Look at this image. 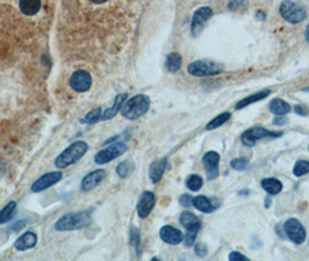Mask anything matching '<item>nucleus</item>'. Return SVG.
Here are the masks:
<instances>
[{"label":"nucleus","mask_w":309,"mask_h":261,"mask_svg":"<svg viewBox=\"0 0 309 261\" xmlns=\"http://www.w3.org/2000/svg\"><path fill=\"white\" fill-rule=\"evenodd\" d=\"M150 107V99L145 94L135 95L121 108V114L125 119L128 120H136L146 114Z\"/></svg>","instance_id":"f257e3e1"},{"label":"nucleus","mask_w":309,"mask_h":261,"mask_svg":"<svg viewBox=\"0 0 309 261\" xmlns=\"http://www.w3.org/2000/svg\"><path fill=\"white\" fill-rule=\"evenodd\" d=\"M89 146L85 142L78 141L71 144L69 147H67L62 154H60L55 160L56 167L58 168H65L70 165L77 163L83 156L86 154Z\"/></svg>","instance_id":"f03ea898"},{"label":"nucleus","mask_w":309,"mask_h":261,"mask_svg":"<svg viewBox=\"0 0 309 261\" xmlns=\"http://www.w3.org/2000/svg\"><path fill=\"white\" fill-rule=\"evenodd\" d=\"M91 223V216L89 212H69L60 217L55 224L57 231H72V230L81 229Z\"/></svg>","instance_id":"7ed1b4c3"},{"label":"nucleus","mask_w":309,"mask_h":261,"mask_svg":"<svg viewBox=\"0 0 309 261\" xmlns=\"http://www.w3.org/2000/svg\"><path fill=\"white\" fill-rule=\"evenodd\" d=\"M223 71V67L212 60H195L187 67V72L193 77H213Z\"/></svg>","instance_id":"20e7f679"},{"label":"nucleus","mask_w":309,"mask_h":261,"mask_svg":"<svg viewBox=\"0 0 309 261\" xmlns=\"http://www.w3.org/2000/svg\"><path fill=\"white\" fill-rule=\"evenodd\" d=\"M279 11L280 15L290 24H300L307 19L306 10L292 0H284Z\"/></svg>","instance_id":"39448f33"},{"label":"nucleus","mask_w":309,"mask_h":261,"mask_svg":"<svg viewBox=\"0 0 309 261\" xmlns=\"http://www.w3.org/2000/svg\"><path fill=\"white\" fill-rule=\"evenodd\" d=\"M127 151V145L122 142H117L115 144L106 147L101 151H99L94 157V162L98 165H104L112 162L117 157L122 156Z\"/></svg>","instance_id":"423d86ee"},{"label":"nucleus","mask_w":309,"mask_h":261,"mask_svg":"<svg viewBox=\"0 0 309 261\" xmlns=\"http://www.w3.org/2000/svg\"><path fill=\"white\" fill-rule=\"evenodd\" d=\"M281 136V133H273L270 130L262 128V127H254L245 130L242 134V143L246 146H254L257 141L267 137H279Z\"/></svg>","instance_id":"0eeeda50"},{"label":"nucleus","mask_w":309,"mask_h":261,"mask_svg":"<svg viewBox=\"0 0 309 261\" xmlns=\"http://www.w3.org/2000/svg\"><path fill=\"white\" fill-rule=\"evenodd\" d=\"M285 233L292 242L295 244H302L306 241V230L297 219H290L284 225Z\"/></svg>","instance_id":"6e6552de"},{"label":"nucleus","mask_w":309,"mask_h":261,"mask_svg":"<svg viewBox=\"0 0 309 261\" xmlns=\"http://www.w3.org/2000/svg\"><path fill=\"white\" fill-rule=\"evenodd\" d=\"M70 86L76 92L84 93L92 86V77L84 70H78V71L73 72L70 78Z\"/></svg>","instance_id":"1a4fd4ad"},{"label":"nucleus","mask_w":309,"mask_h":261,"mask_svg":"<svg viewBox=\"0 0 309 261\" xmlns=\"http://www.w3.org/2000/svg\"><path fill=\"white\" fill-rule=\"evenodd\" d=\"M213 15V11L211 7H201L194 13L192 25H191V32H192L193 36H198L201 33L202 28L208 20L211 19Z\"/></svg>","instance_id":"9d476101"},{"label":"nucleus","mask_w":309,"mask_h":261,"mask_svg":"<svg viewBox=\"0 0 309 261\" xmlns=\"http://www.w3.org/2000/svg\"><path fill=\"white\" fill-rule=\"evenodd\" d=\"M202 163L206 167L207 178L210 180H214L219 177V164H220V155L215 151H210L203 156Z\"/></svg>","instance_id":"9b49d317"},{"label":"nucleus","mask_w":309,"mask_h":261,"mask_svg":"<svg viewBox=\"0 0 309 261\" xmlns=\"http://www.w3.org/2000/svg\"><path fill=\"white\" fill-rule=\"evenodd\" d=\"M62 177H63L62 172L47 173L41 178H38V179L34 182L32 186V190L34 193H38V191H42L47 188H49V187L54 186L55 184H57L58 181H60Z\"/></svg>","instance_id":"f8f14e48"},{"label":"nucleus","mask_w":309,"mask_h":261,"mask_svg":"<svg viewBox=\"0 0 309 261\" xmlns=\"http://www.w3.org/2000/svg\"><path fill=\"white\" fill-rule=\"evenodd\" d=\"M155 194L152 191H145L141 195L140 201L137 204V214L141 219H147L150 215V212L155 207Z\"/></svg>","instance_id":"ddd939ff"},{"label":"nucleus","mask_w":309,"mask_h":261,"mask_svg":"<svg viewBox=\"0 0 309 261\" xmlns=\"http://www.w3.org/2000/svg\"><path fill=\"white\" fill-rule=\"evenodd\" d=\"M159 237L164 243L170 244V245H178L184 239V236H182L179 230L173 228L171 225L163 226L159 231Z\"/></svg>","instance_id":"4468645a"},{"label":"nucleus","mask_w":309,"mask_h":261,"mask_svg":"<svg viewBox=\"0 0 309 261\" xmlns=\"http://www.w3.org/2000/svg\"><path fill=\"white\" fill-rule=\"evenodd\" d=\"M106 173L104 169H97V171H93L92 173H90L86 176L84 179L81 181V189L84 191H89L92 190L95 187L99 186L100 182L104 180Z\"/></svg>","instance_id":"2eb2a0df"},{"label":"nucleus","mask_w":309,"mask_h":261,"mask_svg":"<svg viewBox=\"0 0 309 261\" xmlns=\"http://www.w3.org/2000/svg\"><path fill=\"white\" fill-rule=\"evenodd\" d=\"M167 166H168V158L158 159L150 165L149 177L154 184H157V182L162 179L165 169H167Z\"/></svg>","instance_id":"dca6fc26"},{"label":"nucleus","mask_w":309,"mask_h":261,"mask_svg":"<svg viewBox=\"0 0 309 261\" xmlns=\"http://www.w3.org/2000/svg\"><path fill=\"white\" fill-rule=\"evenodd\" d=\"M37 243V236L34 232H26L23 236L16 239L14 244L15 249L18 251H26L33 249Z\"/></svg>","instance_id":"f3484780"},{"label":"nucleus","mask_w":309,"mask_h":261,"mask_svg":"<svg viewBox=\"0 0 309 261\" xmlns=\"http://www.w3.org/2000/svg\"><path fill=\"white\" fill-rule=\"evenodd\" d=\"M127 98H128L127 93H122V94L116 95V98L114 100V104H113L112 108H108L107 111L104 112L101 121H107V120L113 119V117H114L117 114V113L121 111V108H122V106L125 104Z\"/></svg>","instance_id":"a211bd4d"},{"label":"nucleus","mask_w":309,"mask_h":261,"mask_svg":"<svg viewBox=\"0 0 309 261\" xmlns=\"http://www.w3.org/2000/svg\"><path fill=\"white\" fill-rule=\"evenodd\" d=\"M179 222L186 230H197V231H199L200 228H201V222L193 212L190 211L182 212L179 217Z\"/></svg>","instance_id":"6ab92c4d"},{"label":"nucleus","mask_w":309,"mask_h":261,"mask_svg":"<svg viewBox=\"0 0 309 261\" xmlns=\"http://www.w3.org/2000/svg\"><path fill=\"white\" fill-rule=\"evenodd\" d=\"M19 7L24 14L28 16L35 15L41 8V0H20Z\"/></svg>","instance_id":"aec40b11"},{"label":"nucleus","mask_w":309,"mask_h":261,"mask_svg":"<svg viewBox=\"0 0 309 261\" xmlns=\"http://www.w3.org/2000/svg\"><path fill=\"white\" fill-rule=\"evenodd\" d=\"M270 93H271V91H270V90H265V91H262V92L251 94V95H249V97H246L245 99H243L239 102H237L236 110H242V108L249 106V104H251V103H255L257 101H260V100H263V99H265L266 97H269Z\"/></svg>","instance_id":"412c9836"},{"label":"nucleus","mask_w":309,"mask_h":261,"mask_svg":"<svg viewBox=\"0 0 309 261\" xmlns=\"http://www.w3.org/2000/svg\"><path fill=\"white\" fill-rule=\"evenodd\" d=\"M193 207L195 209H198L199 211L201 212H206V214H210V212L215 210V207L213 206L211 200L207 199L203 195H199L197 198H193Z\"/></svg>","instance_id":"4be33fe9"},{"label":"nucleus","mask_w":309,"mask_h":261,"mask_svg":"<svg viewBox=\"0 0 309 261\" xmlns=\"http://www.w3.org/2000/svg\"><path fill=\"white\" fill-rule=\"evenodd\" d=\"M270 111L276 115H286L291 112V106L281 99H273L270 103Z\"/></svg>","instance_id":"5701e85b"},{"label":"nucleus","mask_w":309,"mask_h":261,"mask_svg":"<svg viewBox=\"0 0 309 261\" xmlns=\"http://www.w3.org/2000/svg\"><path fill=\"white\" fill-rule=\"evenodd\" d=\"M262 187L270 195H277L281 191L282 184L274 178H269V179H264L262 181Z\"/></svg>","instance_id":"b1692460"},{"label":"nucleus","mask_w":309,"mask_h":261,"mask_svg":"<svg viewBox=\"0 0 309 261\" xmlns=\"http://www.w3.org/2000/svg\"><path fill=\"white\" fill-rule=\"evenodd\" d=\"M165 67L169 70L170 72L175 73L181 67V56L177 52H172V54H169L167 57V62H165Z\"/></svg>","instance_id":"393cba45"},{"label":"nucleus","mask_w":309,"mask_h":261,"mask_svg":"<svg viewBox=\"0 0 309 261\" xmlns=\"http://www.w3.org/2000/svg\"><path fill=\"white\" fill-rule=\"evenodd\" d=\"M230 117H232V114H230L229 112L222 113V114L217 115L212 121H210V123L206 125V130H215L216 128L221 127V125H223L225 123V122L229 121Z\"/></svg>","instance_id":"a878e982"},{"label":"nucleus","mask_w":309,"mask_h":261,"mask_svg":"<svg viewBox=\"0 0 309 261\" xmlns=\"http://www.w3.org/2000/svg\"><path fill=\"white\" fill-rule=\"evenodd\" d=\"M134 166L135 165L133 163V160L127 159L116 167V173L125 179V178H128L130 174H132V172L134 171Z\"/></svg>","instance_id":"bb28decb"},{"label":"nucleus","mask_w":309,"mask_h":261,"mask_svg":"<svg viewBox=\"0 0 309 261\" xmlns=\"http://www.w3.org/2000/svg\"><path fill=\"white\" fill-rule=\"evenodd\" d=\"M102 114L104 112L101 108H95V110L91 111L88 115H86L84 119H81V123H86V124H94L97 122L101 121L102 119Z\"/></svg>","instance_id":"cd10ccee"},{"label":"nucleus","mask_w":309,"mask_h":261,"mask_svg":"<svg viewBox=\"0 0 309 261\" xmlns=\"http://www.w3.org/2000/svg\"><path fill=\"white\" fill-rule=\"evenodd\" d=\"M16 208V204L14 201L10 202L8 204H6L5 207H4L2 210H0V224L6 223L8 220L12 219L13 212H14Z\"/></svg>","instance_id":"c85d7f7f"},{"label":"nucleus","mask_w":309,"mask_h":261,"mask_svg":"<svg viewBox=\"0 0 309 261\" xmlns=\"http://www.w3.org/2000/svg\"><path fill=\"white\" fill-rule=\"evenodd\" d=\"M202 178L198 176V174H191L189 178L186 179V186L187 188L191 189L192 191H198L202 187Z\"/></svg>","instance_id":"c756f323"},{"label":"nucleus","mask_w":309,"mask_h":261,"mask_svg":"<svg viewBox=\"0 0 309 261\" xmlns=\"http://www.w3.org/2000/svg\"><path fill=\"white\" fill-rule=\"evenodd\" d=\"M293 173L297 177H302L304 174L309 173V162H307V160H299L293 168Z\"/></svg>","instance_id":"7c9ffc66"},{"label":"nucleus","mask_w":309,"mask_h":261,"mask_svg":"<svg viewBox=\"0 0 309 261\" xmlns=\"http://www.w3.org/2000/svg\"><path fill=\"white\" fill-rule=\"evenodd\" d=\"M230 166L234 169H236V171H244V169H246L248 166H249V160L246 158H243V157L233 159L232 162H230Z\"/></svg>","instance_id":"2f4dec72"},{"label":"nucleus","mask_w":309,"mask_h":261,"mask_svg":"<svg viewBox=\"0 0 309 261\" xmlns=\"http://www.w3.org/2000/svg\"><path fill=\"white\" fill-rule=\"evenodd\" d=\"M130 244L138 250V246H140V231H138L137 228H132V230H130Z\"/></svg>","instance_id":"473e14b6"},{"label":"nucleus","mask_w":309,"mask_h":261,"mask_svg":"<svg viewBox=\"0 0 309 261\" xmlns=\"http://www.w3.org/2000/svg\"><path fill=\"white\" fill-rule=\"evenodd\" d=\"M197 234H198L197 230H187V232L185 234V245L189 247L192 246L195 242V238H197Z\"/></svg>","instance_id":"72a5a7b5"},{"label":"nucleus","mask_w":309,"mask_h":261,"mask_svg":"<svg viewBox=\"0 0 309 261\" xmlns=\"http://www.w3.org/2000/svg\"><path fill=\"white\" fill-rule=\"evenodd\" d=\"M195 254L200 258H204L207 255V246L203 243H198L195 245Z\"/></svg>","instance_id":"f704fd0d"},{"label":"nucleus","mask_w":309,"mask_h":261,"mask_svg":"<svg viewBox=\"0 0 309 261\" xmlns=\"http://www.w3.org/2000/svg\"><path fill=\"white\" fill-rule=\"evenodd\" d=\"M192 202H193V198L191 197V195H189V194L181 195L180 199H179V203L181 204L182 207H185V208H189V207L192 206Z\"/></svg>","instance_id":"c9c22d12"},{"label":"nucleus","mask_w":309,"mask_h":261,"mask_svg":"<svg viewBox=\"0 0 309 261\" xmlns=\"http://www.w3.org/2000/svg\"><path fill=\"white\" fill-rule=\"evenodd\" d=\"M229 260L230 261H249V258L241 253H238V252H233V253L229 254Z\"/></svg>","instance_id":"e433bc0d"},{"label":"nucleus","mask_w":309,"mask_h":261,"mask_svg":"<svg viewBox=\"0 0 309 261\" xmlns=\"http://www.w3.org/2000/svg\"><path fill=\"white\" fill-rule=\"evenodd\" d=\"M286 122H287V119L286 117H284V115H278V117H276V119L273 120V124L281 125V124H285Z\"/></svg>","instance_id":"4c0bfd02"},{"label":"nucleus","mask_w":309,"mask_h":261,"mask_svg":"<svg viewBox=\"0 0 309 261\" xmlns=\"http://www.w3.org/2000/svg\"><path fill=\"white\" fill-rule=\"evenodd\" d=\"M295 112L298 113V114H300V115H307V108L304 107V106H300V104H297V106H295Z\"/></svg>","instance_id":"58836bf2"},{"label":"nucleus","mask_w":309,"mask_h":261,"mask_svg":"<svg viewBox=\"0 0 309 261\" xmlns=\"http://www.w3.org/2000/svg\"><path fill=\"white\" fill-rule=\"evenodd\" d=\"M304 36H306V40H307V42L309 43V25L307 26L306 32H304Z\"/></svg>","instance_id":"ea45409f"},{"label":"nucleus","mask_w":309,"mask_h":261,"mask_svg":"<svg viewBox=\"0 0 309 261\" xmlns=\"http://www.w3.org/2000/svg\"><path fill=\"white\" fill-rule=\"evenodd\" d=\"M91 2L94 4H102V3H106L107 0H91Z\"/></svg>","instance_id":"a19ab883"}]
</instances>
